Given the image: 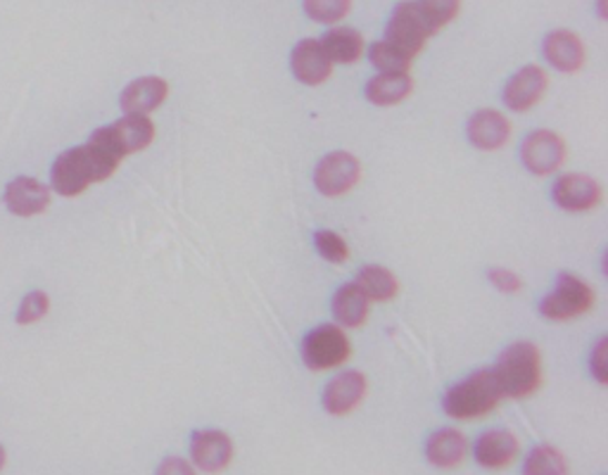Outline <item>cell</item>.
Masks as SVG:
<instances>
[{
  "label": "cell",
  "instance_id": "cell-26",
  "mask_svg": "<svg viewBox=\"0 0 608 475\" xmlns=\"http://www.w3.org/2000/svg\"><path fill=\"white\" fill-rule=\"evenodd\" d=\"M523 475H568V464L556 447L539 445L528 454Z\"/></svg>",
  "mask_w": 608,
  "mask_h": 475
},
{
  "label": "cell",
  "instance_id": "cell-31",
  "mask_svg": "<svg viewBox=\"0 0 608 475\" xmlns=\"http://www.w3.org/2000/svg\"><path fill=\"white\" fill-rule=\"evenodd\" d=\"M489 281H493V285L497 287V291H501V293H516V291H520V279L514 274V271L493 269V271H489Z\"/></svg>",
  "mask_w": 608,
  "mask_h": 475
},
{
  "label": "cell",
  "instance_id": "cell-15",
  "mask_svg": "<svg viewBox=\"0 0 608 475\" xmlns=\"http://www.w3.org/2000/svg\"><path fill=\"white\" fill-rule=\"evenodd\" d=\"M473 454L483 468H506L518 456V437L509 431H487L476 439Z\"/></svg>",
  "mask_w": 608,
  "mask_h": 475
},
{
  "label": "cell",
  "instance_id": "cell-12",
  "mask_svg": "<svg viewBox=\"0 0 608 475\" xmlns=\"http://www.w3.org/2000/svg\"><path fill=\"white\" fill-rule=\"evenodd\" d=\"M291 67L295 79L307 83V87H318V83H324L333 72V62L326 55L324 46L314 39H304L293 48Z\"/></svg>",
  "mask_w": 608,
  "mask_h": 475
},
{
  "label": "cell",
  "instance_id": "cell-3",
  "mask_svg": "<svg viewBox=\"0 0 608 475\" xmlns=\"http://www.w3.org/2000/svg\"><path fill=\"white\" fill-rule=\"evenodd\" d=\"M499 400L501 390L497 385L493 368H480L449 390L443 400V410L452 418L473 421L495 412Z\"/></svg>",
  "mask_w": 608,
  "mask_h": 475
},
{
  "label": "cell",
  "instance_id": "cell-16",
  "mask_svg": "<svg viewBox=\"0 0 608 475\" xmlns=\"http://www.w3.org/2000/svg\"><path fill=\"white\" fill-rule=\"evenodd\" d=\"M511 135V124L497 110H478L468 122V141L478 150H499Z\"/></svg>",
  "mask_w": 608,
  "mask_h": 475
},
{
  "label": "cell",
  "instance_id": "cell-24",
  "mask_svg": "<svg viewBox=\"0 0 608 475\" xmlns=\"http://www.w3.org/2000/svg\"><path fill=\"white\" fill-rule=\"evenodd\" d=\"M357 287L368 300H378V302L393 300L399 293V283L393 276V271H387L385 266H376V264H368L359 271Z\"/></svg>",
  "mask_w": 608,
  "mask_h": 475
},
{
  "label": "cell",
  "instance_id": "cell-17",
  "mask_svg": "<svg viewBox=\"0 0 608 475\" xmlns=\"http://www.w3.org/2000/svg\"><path fill=\"white\" fill-rule=\"evenodd\" d=\"M166 93H169V83L164 79L143 77L129 83L120 98V105L126 114H148L164 103Z\"/></svg>",
  "mask_w": 608,
  "mask_h": 475
},
{
  "label": "cell",
  "instance_id": "cell-19",
  "mask_svg": "<svg viewBox=\"0 0 608 475\" xmlns=\"http://www.w3.org/2000/svg\"><path fill=\"white\" fill-rule=\"evenodd\" d=\"M466 437L454 428H443L433 433L426 443L428 462L437 468H456L466 459Z\"/></svg>",
  "mask_w": 608,
  "mask_h": 475
},
{
  "label": "cell",
  "instance_id": "cell-23",
  "mask_svg": "<svg viewBox=\"0 0 608 475\" xmlns=\"http://www.w3.org/2000/svg\"><path fill=\"white\" fill-rule=\"evenodd\" d=\"M321 46H324L326 55L331 58V62H341V64H352L357 62L364 53V39L359 31H354L349 27H337V29H331L324 41H321Z\"/></svg>",
  "mask_w": 608,
  "mask_h": 475
},
{
  "label": "cell",
  "instance_id": "cell-21",
  "mask_svg": "<svg viewBox=\"0 0 608 475\" xmlns=\"http://www.w3.org/2000/svg\"><path fill=\"white\" fill-rule=\"evenodd\" d=\"M333 316L345 329L362 326L368 316V297L359 291L357 283H345L333 297Z\"/></svg>",
  "mask_w": 608,
  "mask_h": 475
},
{
  "label": "cell",
  "instance_id": "cell-20",
  "mask_svg": "<svg viewBox=\"0 0 608 475\" xmlns=\"http://www.w3.org/2000/svg\"><path fill=\"white\" fill-rule=\"evenodd\" d=\"M112 131L120 141L124 155H131V152L145 150L152 139H155V124L148 114H126L120 122L112 124Z\"/></svg>",
  "mask_w": 608,
  "mask_h": 475
},
{
  "label": "cell",
  "instance_id": "cell-18",
  "mask_svg": "<svg viewBox=\"0 0 608 475\" xmlns=\"http://www.w3.org/2000/svg\"><path fill=\"white\" fill-rule=\"evenodd\" d=\"M545 55L551 62V67H556V70L572 74V72L582 70L585 46H582L578 33L559 29V31H551L545 39Z\"/></svg>",
  "mask_w": 608,
  "mask_h": 475
},
{
  "label": "cell",
  "instance_id": "cell-29",
  "mask_svg": "<svg viewBox=\"0 0 608 475\" xmlns=\"http://www.w3.org/2000/svg\"><path fill=\"white\" fill-rule=\"evenodd\" d=\"M314 243H316V250L321 257H324L326 262H333V264H343L347 262L349 257V247L347 243L343 241L341 235L333 233V231H318L314 235Z\"/></svg>",
  "mask_w": 608,
  "mask_h": 475
},
{
  "label": "cell",
  "instance_id": "cell-10",
  "mask_svg": "<svg viewBox=\"0 0 608 475\" xmlns=\"http://www.w3.org/2000/svg\"><path fill=\"white\" fill-rule=\"evenodd\" d=\"M191 459L205 473H222L233 459V443L224 431H197L191 437Z\"/></svg>",
  "mask_w": 608,
  "mask_h": 475
},
{
  "label": "cell",
  "instance_id": "cell-32",
  "mask_svg": "<svg viewBox=\"0 0 608 475\" xmlns=\"http://www.w3.org/2000/svg\"><path fill=\"white\" fill-rule=\"evenodd\" d=\"M155 475H197V473L189 462L181 459V456H169V459L160 464Z\"/></svg>",
  "mask_w": 608,
  "mask_h": 475
},
{
  "label": "cell",
  "instance_id": "cell-27",
  "mask_svg": "<svg viewBox=\"0 0 608 475\" xmlns=\"http://www.w3.org/2000/svg\"><path fill=\"white\" fill-rule=\"evenodd\" d=\"M416 6L420 14L426 17V22L430 24L433 31H440L447 27L456 14H459L462 0H416Z\"/></svg>",
  "mask_w": 608,
  "mask_h": 475
},
{
  "label": "cell",
  "instance_id": "cell-33",
  "mask_svg": "<svg viewBox=\"0 0 608 475\" xmlns=\"http://www.w3.org/2000/svg\"><path fill=\"white\" fill-rule=\"evenodd\" d=\"M592 373L597 376L599 383H606V341L597 343L595 352H592Z\"/></svg>",
  "mask_w": 608,
  "mask_h": 475
},
{
  "label": "cell",
  "instance_id": "cell-25",
  "mask_svg": "<svg viewBox=\"0 0 608 475\" xmlns=\"http://www.w3.org/2000/svg\"><path fill=\"white\" fill-rule=\"evenodd\" d=\"M368 58H371V64H374L381 74H409V67L414 62V58L402 53L399 48H395L387 41H378L371 46Z\"/></svg>",
  "mask_w": 608,
  "mask_h": 475
},
{
  "label": "cell",
  "instance_id": "cell-1",
  "mask_svg": "<svg viewBox=\"0 0 608 475\" xmlns=\"http://www.w3.org/2000/svg\"><path fill=\"white\" fill-rule=\"evenodd\" d=\"M126 155L120 141H116L112 124L95 129L89 143L62 152L53 162L50 185H53V191L62 198H77L87 191L91 183L110 179Z\"/></svg>",
  "mask_w": 608,
  "mask_h": 475
},
{
  "label": "cell",
  "instance_id": "cell-28",
  "mask_svg": "<svg viewBox=\"0 0 608 475\" xmlns=\"http://www.w3.org/2000/svg\"><path fill=\"white\" fill-rule=\"evenodd\" d=\"M304 12L318 24H335L349 12V0H304Z\"/></svg>",
  "mask_w": 608,
  "mask_h": 475
},
{
  "label": "cell",
  "instance_id": "cell-5",
  "mask_svg": "<svg viewBox=\"0 0 608 475\" xmlns=\"http://www.w3.org/2000/svg\"><path fill=\"white\" fill-rule=\"evenodd\" d=\"M433 33L435 31L426 22V17L420 14L416 0H407V3H399L395 8L391 22H387L385 41L399 48L402 53H407L409 58H416Z\"/></svg>",
  "mask_w": 608,
  "mask_h": 475
},
{
  "label": "cell",
  "instance_id": "cell-22",
  "mask_svg": "<svg viewBox=\"0 0 608 475\" xmlns=\"http://www.w3.org/2000/svg\"><path fill=\"white\" fill-rule=\"evenodd\" d=\"M414 89V81L409 74H378L366 83V98L374 105L387 108V105H397L407 98Z\"/></svg>",
  "mask_w": 608,
  "mask_h": 475
},
{
  "label": "cell",
  "instance_id": "cell-13",
  "mask_svg": "<svg viewBox=\"0 0 608 475\" xmlns=\"http://www.w3.org/2000/svg\"><path fill=\"white\" fill-rule=\"evenodd\" d=\"M366 395V378L359 371H345L324 390V410L333 416H345L357 410Z\"/></svg>",
  "mask_w": 608,
  "mask_h": 475
},
{
  "label": "cell",
  "instance_id": "cell-8",
  "mask_svg": "<svg viewBox=\"0 0 608 475\" xmlns=\"http://www.w3.org/2000/svg\"><path fill=\"white\" fill-rule=\"evenodd\" d=\"M520 160L528 166V172L537 176L554 174L559 172L566 160V143L561 135L554 131H533L520 145Z\"/></svg>",
  "mask_w": 608,
  "mask_h": 475
},
{
  "label": "cell",
  "instance_id": "cell-2",
  "mask_svg": "<svg viewBox=\"0 0 608 475\" xmlns=\"http://www.w3.org/2000/svg\"><path fill=\"white\" fill-rule=\"evenodd\" d=\"M501 397L523 400L533 395L543 383V364H539V350L533 343H514L499 356L493 368Z\"/></svg>",
  "mask_w": 608,
  "mask_h": 475
},
{
  "label": "cell",
  "instance_id": "cell-6",
  "mask_svg": "<svg viewBox=\"0 0 608 475\" xmlns=\"http://www.w3.org/2000/svg\"><path fill=\"white\" fill-rule=\"evenodd\" d=\"M349 356V341L343 333V329H337L333 324H324L314 331L307 333L302 343V360L312 371H326L341 366L347 362Z\"/></svg>",
  "mask_w": 608,
  "mask_h": 475
},
{
  "label": "cell",
  "instance_id": "cell-4",
  "mask_svg": "<svg viewBox=\"0 0 608 475\" xmlns=\"http://www.w3.org/2000/svg\"><path fill=\"white\" fill-rule=\"evenodd\" d=\"M595 293L582 279L572 274H559L556 287L539 304V314L551 321H568L592 310Z\"/></svg>",
  "mask_w": 608,
  "mask_h": 475
},
{
  "label": "cell",
  "instance_id": "cell-11",
  "mask_svg": "<svg viewBox=\"0 0 608 475\" xmlns=\"http://www.w3.org/2000/svg\"><path fill=\"white\" fill-rule=\"evenodd\" d=\"M554 202L566 212H587L601 202V185L582 174H564L554 183Z\"/></svg>",
  "mask_w": 608,
  "mask_h": 475
},
{
  "label": "cell",
  "instance_id": "cell-34",
  "mask_svg": "<svg viewBox=\"0 0 608 475\" xmlns=\"http://www.w3.org/2000/svg\"><path fill=\"white\" fill-rule=\"evenodd\" d=\"M3 466H6V449L3 445H0V471H3Z\"/></svg>",
  "mask_w": 608,
  "mask_h": 475
},
{
  "label": "cell",
  "instance_id": "cell-14",
  "mask_svg": "<svg viewBox=\"0 0 608 475\" xmlns=\"http://www.w3.org/2000/svg\"><path fill=\"white\" fill-rule=\"evenodd\" d=\"M3 200L6 208L17 216H37L43 214L50 205V189L37 179L20 176L8 183Z\"/></svg>",
  "mask_w": 608,
  "mask_h": 475
},
{
  "label": "cell",
  "instance_id": "cell-9",
  "mask_svg": "<svg viewBox=\"0 0 608 475\" xmlns=\"http://www.w3.org/2000/svg\"><path fill=\"white\" fill-rule=\"evenodd\" d=\"M547 87H549V79L543 67L528 64L523 67V70H518L509 79V83H506L504 103L514 112H528L533 105H537L539 100H543Z\"/></svg>",
  "mask_w": 608,
  "mask_h": 475
},
{
  "label": "cell",
  "instance_id": "cell-30",
  "mask_svg": "<svg viewBox=\"0 0 608 475\" xmlns=\"http://www.w3.org/2000/svg\"><path fill=\"white\" fill-rule=\"evenodd\" d=\"M48 310H50L48 295L41 293V291H33L22 300L20 312H17V324H20V326L37 324L39 319H43L48 314Z\"/></svg>",
  "mask_w": 608,
  "mask_h": 475
},
{
  "label": "cell",
  "instance_id": "cell-7",
  "mask_svg": "<svg viewBox=\"0 0 608 475\" xmlns=\"http://www.w3.org/2000/svg\"><path fill=\"white\" fill-rule=\"evenodd\" d=\"M359 179H362V164L352 155V152H345V150L331 152V155H326L318 162L314 172V183L318 193H324L328 198L345 195L359 183Z\"/></svg>",
  "mask_w": 608,
  "mask_h": 475
}]
</instances>
